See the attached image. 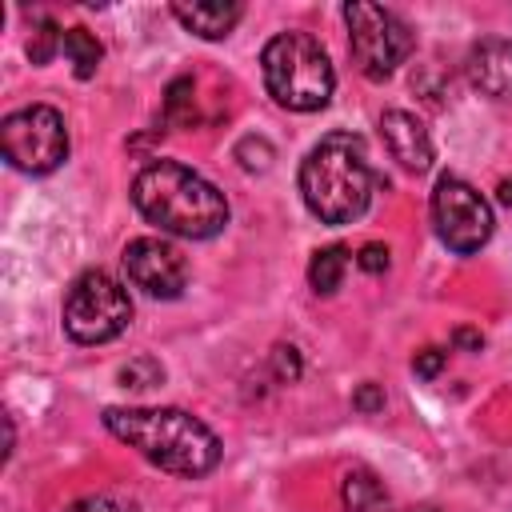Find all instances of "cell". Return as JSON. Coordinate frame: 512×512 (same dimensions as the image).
Returning <instances> with one entry per match:
<instances>
[{"label":"cell","mask_w":512,"mask_h":512,"mask_svg":"<svg viewBox=\"0 0 512 512\" xmlns=\"http://www.w3.org/2000/svg\"><path fill=\"white\" fill-rule=\"evenodd\" d=\"M448 364V352L444 348H420L416 356H412V372L416 376H424V380H432V376H440V368Z\"/></svg>","instance_id":"obj_23"},{"label":"cell","mask_w":512,"mask_h":512,"mask_svg":"<svg viewBox=\"0 0 512 512\" xmlns=\"http://www.w3.org/2000/svg\"><path fill=\"white\" fill-rule=\"evenodd\" d=\"M272 368H276V380H280V384L296 380V376H300V352H296L292 344H276V348H272Z\"/></svg>","instance_id":"obj_20"},{"label":"cell","mask_w":512,"mask_h":512,"mask_svg":"<svg viewBox=\"0 0 512 512\" xmlns=\"http://www.w3.org/2000/svg\"><path fill=\"white\" fill-rule=\"evenodd\" d=\"M260 72L268 96L288 112H316L336 88L332 60L308 32H276L260 52Z\"/></svg>","instance_id":"obj_4"},{"label":"cell","mask_w":512,"mask_h":512,"mask_svg":"<svg viewBox=\"0 0 512 512\" xmlns=\"http://www.w3.org/2000/svg\"><path fill=\"white\" fill-rule=\"evenodd\" d=\"M352 408H356V412H364V416L380 412V408H384V388H380V384H372V380H364V384L352 392Z\"/></svg>","instance_id":"obj_24"},{"label":"cell","mask_w":512,"mask_h":512,"mask_svg":"<svg viewBox=\"0 0 512 512\" xmlns=\"http://www.w3.org/2000/svg\"><path fill=\"white\" fill-rule=\"evenodd\" d=\"M0 148L4 160L28 176L56 172L68 160V128L64 116L48 104H28L4 116L0 124Z\"/></svg>","instance_id":"obj_7"},{"label":"cell","mask_w":512,"mask_h":512,"mask_svg":"<svg viewBox=\"0 0 512 512\" xmlns=\"http://www.w3.org/2000/svg\"><path fill=\"white\" fill-rule=\"evenodd\" d=\"M116 380H120V388L144 392V388H156V384H164V364H160V360H152V356H136V360L120 364Z\"/></svg>","instance_id":"obj_17"},{"label":"cell","mask_w":512,"mask_h":512,"mask_svg":"<svg viewBox=\"0 0 512 512\" xmlns=\"http://www.w3.org/2000/svg\"><path fill=\"white\" fill-rule=\"evenodd\" d=\"M60 52L72 60V72H76V80H88V76H96V68H100V56H104L100 40H96L88 28H64V48H60Z\"/></svg>","instance_id":"obj_15"},{"label":"cell","mask_w":512,"mask_h":512,"mask_svg":"<svg viewBox=\"0 0 512 512\" xmlns=\"http://www.w3.org/2000/svg\"><path fill=\"white\" fill-rule=\"evenodd\" d=\"M64 512H136V504L116 500V496H84V500L68 504Z\"/></svg>","instance_id":"obj_21"},{"label":"cell","mask_w":512,"mask_h":512,"mask_svg":"<svg viewBox=\"0 0 512 512\" xmlns=\"http://www.w3.org/2000/svg\"><path fill=\"white\" fill-rule=\"evenodd\" d=\"M464 72L480 96L512 104V40L488 36V40L472 44L464 56Z\"/></svg>","instance_id":"obj_10"},{"label":"cell","mask_w":512,"mask_h":512,"mask_svg":"<svg viewBox=\"0 0 512 512\" xmlns=\"http://www.w3.org/2000/svg\"><path fill=\"white\" fill-rule=\"evenodd\" d=\"M132 204L148 224L184 240H212L228 224L224 192L180 160H152L140 168L132 180Z\"/></svg>","instance_id":"obj_2"},{"label":"cell","mask_w":512,"mask_h":512,"mask_svg":"<svg viewBox=\"0 0 512 512\" xmlns=\"http://www.w3.org/2000/svg\"><path fill=\"white\" fill-rule=\"evenodd\" d=\"M376 188L368 148L352 132H328L300 160V196L320 224H352L364 216Z\"/></svg>","instance_id":"obj_3"},{"label":"cell","mask_w":512,"mask_h":512,"mask_svg":"<svg viewBox=\"0 0 512 512\" xmlns=\"http://www.w3.org/2000/svg\"><path fill=\"white\" fill-rule=\"evenodd\" d=\"M344 24H348V48H352V60L360 68L364 80H388L408 56H412V28L380 8V4H368V0H352L340 8Z\"/></svg>","instance_id":"obj_6"},{"label":"cell","mask_w":512,"mask_h":512,"mask_svg":"<svg viewBox=\"0 0 512 512\" xmlns=\"http://www.w3.org/2000/svg\"><path fill=\"white\" fill-rule=\"evenodd\" d=\"M340 504L348 512H384L388 508V488H384V480L376 472L352 468L340 480Z\"/></svg>","instance_id":"obj_13"},{"label":"cell","mask_w":512,"mask_h":512,"mask_svg":"<svg viewBox=\"0 0 512 512\" xmlns=\"http://www.w3.org/2000/svg\"><path fill=\"white\" fill-rule=\"evenodd\" d=\"M60 48H64V28H56L48 16H36L32 40H28V60H32L36 68H44Z\"/></svg>","instance_id":"obj_16"},{"label":"cell","mask_w":512,"mask_h":512,"mask_svg":"<svg viewBox=\"0 0 512 512\" xmlns=\"http://www.w3.org/2000/svg\"><path fill=\"white\" fill-rule=\"evenodd\" d=\"M124 276L152 300H176L188 284V260L160 236H136L124 244Z\"/></svg>","instance_id":"obj_9"},{"label":"cell","mask_w":512,"mask_h":512,"mask_svg":"<svg viewBox=\"0 0 512 512\" xmlns=\"http://www.w3.org/2000/svg\"><path fill=\"white\" fill-rule=\"evenodd\" d=\"M60 320L76 344H108L132 324V296L116 276L88 268L64 292Z\"/></svg>","instance_id":"obj_5"},{"label":"cell","mask_w":512,"mask_h":512,"mask_svg":"<svg viewBox=\"0 0 512 512\" xmlns=\"http://www.w3.org/2000/svg\"><path fill=\"white\" fill-rule=\"evenodd\" d=\"M344 272H348V248L344 244H324L308 260V284L316 296H332L344 284Z\"/></svg>","instance_id":"obj_14"},{"label":"cell","mask_w":512,"mask_h":512,"mask_svg":"<svg viewBox=\"0 0 512 512\" xmlns=\"http://www.w3.org/2000/svg\"><path fill=\"white\" fill-rule=\"evenodd\" d=\"M380 136H384V144H388V152H392V160L404 168V172H428L432 168V136H428V128L412 116V112H404V108H388V112H380Z\"/></svg>","instance_id":"obj_11"},{"label":"cell","mask_w":512,"mask_h":512,"mask_svg":"<svg viewBox=\"0 0 512 512\" xmlns=\"http://www.w3.org/2000/svg\"><path fill=\"white\" fill-rule=\"evenodd\" d=\"M404 512H436V508H404Z\"/></svg>","instance_id":"obj_27"},{"label":"cell","mask_w":512,"mask_h":512,"mask_svg":"<svg viewBox=\"0 0 512 512\" xmlns=\"http://www.w3.org/2000/svg\"><path fill=\"white\" fill-rule=\"evenodd\" d=\"M356 264H360L364 272H372V276L388 272V244H380V240H368V244L356 252Z\"/></svg>","instance_id":"obj_22"},{"label":"cell","mask_w":512,"mask_h":512,"mask_svg":"<svg viewBox=\"0 0 512 512\" xmlns=\"http://www.w3.org/2000/svg\"><path fill=\"white\" fill-rule=\"evenodd\" d=\"M496 200H500V204H504V208H512V176H508V180H500V184H496Z\"/></svg>","instance_id":"obj_26"},{"label":"cell","mask_w":512,"mask_h":512,"mask_svg":"<svg viewBox=\"0 0 512 512\" xmlns=\"http://www.w3.org/2000/svg\"><path fill=\"white\" fill-rule=\"evenodd\" d=\"M428 208H432V228L448 252L472 256L492 240V228H496L492 204L464 176H452V172L440 176Z\"/></svg>","instance_id":"obj_8"},{"label":"cell","mask_w":512,"mask_h":512,"mask_svg":"<svg viewBox=\"0 0 512 512\" xmlns=\"http://www.w3.org/2000/svg\"><path fill=\"white\" fill-rule=\"evenodd\" d=\"M104 428L172 476H208L220 464L216 432L184 408H104Z\"/></svg>","instance_id":"obj_1"},{"label":"cell","mask_w":512,"mask_h":512,"mask_svg":"<svg viewBox=\"0 0 512 512\" xmlns=\"http://www.w3.org/2000/svg\"><path fill=\"white\" fill-rule=\"evenodd\" d=\"M452 344H460V348H468V352H480V348H484V336L472 332V328H456V332H452Z\"/></svg>","instance_id":"obj_25"},{"label":"cell","mask_w":512,"mask_h":512,"mask_svg":"<svg viewBox=\"0 0 512 512\" xmlns=\"http://www.w3.org/2000/svg\"><path fill=\"white\" fill-rule=\"evenodd\" d=\"M172 16L188 32H196L200 40H224L240 24L244 4H236V0H192V4H184L180 0V4H172Z\"/></svg>","instance_id":"obj_12"},{"label":"cell","mask_w":512,"mask_h":512,"mask_svg":"<svg viewBox=\"0 0 512 512\" xmlns=\"http://www.w3.org/2000/svg\"><path fill=\"white\" fill-rule=\"evenodd\" d=\"M164 120L172 124H192L196 120V108H192V76H180L168 84L164 92Z\"/></svg>","instance_id":"obj_18"},{"label":"cell","mask_w":512,"mask_h":512,"mask_svg":"<svg viewBox=\"0 0 512 512\" xmlns=\"http://www.w3.org/2000/svg\"><path fill=\"white\" fill-rule=\"evenodd\" d=\"M236 160H240L244 172H268L272 160H276V152H272V144L264 136H244L236 144Z\"/></svg>","instance_id":"obj_19"}]
</instances>
